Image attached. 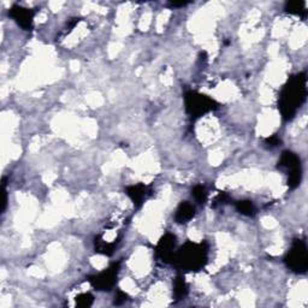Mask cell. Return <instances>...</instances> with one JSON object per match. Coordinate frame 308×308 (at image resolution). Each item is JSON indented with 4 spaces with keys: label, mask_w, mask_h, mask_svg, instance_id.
Returning <instances> with one entry per match:
<instances>
[{
    "label": "cell",
    "mask_w": 308,
    "mask_h": 308,
    "mask_svg": "<svg viewBox=\"0 0 308 308\" xmlns=\"http://www.w3.org/2000/svg\"><path fill=\"white\" fill-rule=\"evenodd\" d=\"M307 96V77L304 72L290 77L284 84L278 99V108L284 120H292L298 110L306 102Z\"/></svg>",
    "instance_id": "obj_1"
},
{
    "label": "cell",
    "mask_w": 308,
    "mask_h": 308,
    "mask_svg": "<svg viewBox=\"0 0 308 308\" xmlns=\"http://www.w3.org/2000/svg\"><path fill=\"white\" fill-rule=\"evenodd\" d=\"M207 258L208 244L206 242L195 244L188 241L174 253L172 264L176 268L186 271H200L206 265Z\"/></svg>",
    "instance_id": "obj_2"
},
{
    "label": "cell",
    "mask_w": 308,
    "mask_h": 308,
    "mask_svg": "<svg viewBox=\"0 0 308 308\" xmlns=\"http://www.w3.org/2000/svg\"><path fill=\"white\" fill-rule=\"evenodd\" d=\"M184 106L186 114L194 118H199L218 108V104L212 98L198 92H186L184 94Z\"/></svg>",
    "instance_id": "obj_3"
},
{
    "label": "cell",
    "mask_w": 308,
    "mask_h": 308,
    "mask_svg": "<svg viewBox=\"0 0 308 308\" xmlns=\"http://www.w3.org/2000/svg\"><path fill=\"white\" fill-rule=\"evenodd\" d=\"M278 168L286 170L288 172L289 188L295 189L300 186L302 180L301 160L292 150H284L278 162Z\"/></svg>",
    "instance_id": "obj_4"
},
{
    "label": "cell",
    "mask_w": 308,
    "mask_h": 308,
    "mask_svg": "<svg viewBox=\"0 0 308 308\" xmlns=\"http://www.w3.org/2000/svg\"><path fill=\"white\" fill-rule=\"evenodd\" d=\"M286 266L295 274H306L308 268V256L307 247L304 241L302 240H295L292 242V248L286 256Z\"/></svg>",
    "instance_id": "obj_5"
},
{
    "label": "cell",
    "mask_w": 308,
    "mask_h": 308,
    "mask_svg": "<svg viewBox=\"0 0 308 308\" xmlns=\"http://www.w3.org/2000/svg\"><path fill=\"white\" fill-rule=\"evenodd\" d=\"M120 262H114L105 271L88 277V280H90L92 286L96 290H100V292L111 290L114 286L116 282H117L118 274H120Z\"/></svg>",
    "instance_id": "obj_6"
},
{
    "label": "cell",
    "mask_w": 308,
    "mask_h": 308,
    "mask_svg": "<svg viewBox=\"0 0 308 308\" xmlns=\"http://www.w3.org/2000/svg\"><path fill=\"white\" fill-rule=\"evenodd\" d=\"M177 244V238L174 234H166L160 238L158 246H156V256L162 259L164 262H172L174 256V248Z\"/></svg>",
    "instance_id": "obj_7"
},
{
    "label": "cell",
    "mask_w": 308,
    "mask_h": 308,
    "mask_svg": "<svg viewBox=\"0 0 308 308\" xmlns=\"http://www.w3.org/2000/svg\"><path fill=\"white\" fill-rule=\"evenodd\" d=\"M8 16L16 20V23L24 30H32V20H34L35 11L32 8H26L20 5H14L8 10Z\"/></svg>",
    "instance_id": "obj_8"
},
{
    "label": "cell",
    "mask_w": 308,
    "mask_h": 308,
    "mask_svg": "<svg viewBox=\"0 0 308 308\" xmlns=\"http://www.w3.org/2000/svg\"><path fill=\"white\" fill-rule=\"evenodd\" d=\"M126 192L129 196V199L132 201V204H134L136 207H140L142 206V204L150 196L152 190H150V186L142 184V183H138V184L128 186V188L126 189Z\"/></svg>",
    "instance_id": "obj_9"
},
{
    "label": "cell",
    "mask_w": 308,
    "mask_h": 308,
    "mask_svg": "<svg viewBox=\"0 0 308 308\" xmlns=\"http://www.w3.org/2000/svg\"><path fill=\"white\" fill-rule=\"evenodd\" d=\"M195 216V207L189 204L188 201H183L177 207L176 213H174V220L178 224H186L189 220H192Z\"/></svg>",
    "instance_id": "obj_10"
},
{
    "label": "cell",
    "mask_w": 308,
    "mask_h": 308,
    "mask_svg": "<svg viewBox=\"0 0 308 308\" xmlns=\"http://www.w3.org/2000/svg\"><path fill=\"white\" fill-rule=\"evenodd\" d=\"M120 241L116 242H106L105 240L102 238V235H98L96 240H94V247H96V253L104 254V256H112L114 252L116 246L118 244Z\"/></svg>",
    "instance_id": "obj_11"
},
{
    "label": "cell",
    "mask_w": 308,
    "mask_h": 308,
    "mask_svg": "<svg viewBox=\"0 0 308 308\" xmlns=\"http://www.w3.org/2000/svg\"><path fill=\"white\" fill-rule=\"evenodd\" d=\"M286 11L288 14H295L298 17H306L307 10H306V4L304 2H289L286 4Z\"/></svg>",
    "instance_id": "obj_12"
},
{
    "label": "cell",
    "mask_w": 308,
    "mask_h": 308,
    "mask_svg": "<svg viewBox=\"0 0 308 308\" xmlns=\"http://www.w3.org/2000/svg\"><path fill=\"white\" fill-rule=\"evenodd\" d=\"M188 292H189L188 284H186L184 277L177 276L174 283V292L177 300L186 298V296L188 295Z\"/></svg>",
    "instance_id": "obj_13"
},
{
    "label": "cell",
    "mask_w": 308,
    "mask_h": 308,
    "mask_svg": "<svg viewBox=\"0 0 308 308\" xmlns=\"http://www.w3.org/2000/svg\"><path fill=\"white\" fill-rule=\"evenodd\" d=\"M235 207L236 210H238V212H240L244 216H247V217H253V216H256V206H254V204L250 200L238 201Z\"/></svg>",
    "instance_id": "obj_14"
},
{
    "label": "cell",
    "mask_w": 308,
    "mask_h": 308,
    "mask_svg": "<svg viewBox=\"0 0 308 308\" xmlns=\"http://www.w3.org/2000/svg\"><path fill=\"white\" fill-rule=\"evenodd\" d=\"M76 306L80 308H87L90 307L94 302V296L90 292H84V294L77 295L75 298Z\"/></svg>",
    "instance_id": "obj_15"
},
{
    "label": "cell",
    "mask_w": 308,
    "mask_h": 308,
    "mask_svg": "<svg viewBox=\"0 0 308 308\" xmlns=\"http://www.w3.org/2000/svg\"><path fill=\"white\" fill-rule=\"evenodd\" d=\"M192 196H194V199L196 200V202L199 204H205L207 200V192L205 189V186H196L192 188Z\"/></svg>",
    "instance_id": "obj_16"
},
{
    "label": "cell",
    "mask_w": 308,
    "mask_h": 308,
    "mask_svg": "<svg viewBox=\"0 0 308 308\" xmlns=\"http://www.w3.org/2000/svg\"><path fill=\"white\" fill-rule=\"evenodd\" d=\"M128 301V295L123 292H117V294L114 296V304L116 306H120V304H126Z\"/></svg>",
    "instance_id": "obj_17"
},
{
    "label": "cell",
    "mask_w": 308,
    "mask_h": 308,
    "mask_svg": "<svg viewBox=\"0 0 308 308\" xmlns=\"http://www.w3.org/2000/svg\"><path fill=\"white\" fill-rule=\"evenodd\" d=\"M8 202V192H6V177L2 178V212L5 211Z\"/></svg>",
    "instance_id": "obj_18"
},
{
    "label": "cell",
    "mask_w": 308,
    "mask_h": 308,
    "mask_svg": "<svg viewBox=\"0 0 308 308\" xmlns=\"http://www.w3.org/2000/svg\"><path fill=\"white\" fill-rule=\"evenodd\" d=\"M280 138H278L277 135H272V136H270V138H268L265 140V144H268V147H271V148H274V147H277L278 144H280Z\"/></svg>",
    "instance_id": "obj_19"
},
{
    "label": "cell",
    "mask_w": 308,
    "mask_h": 308,
    "mask_svg": "<svg viewBox=\"0 0 308 308\" xmlns=\"http://www.w3.org/2000/svg\"><path fill=\"white\" fill-rule=\"evenodd\" d=\"M230 196L226 194V192H220L214 200V205H224V204L229 202Z\"/></svg>",
    "instance_id": "obj_20"
},
{
    "label": "cell",
    "mask_w": 308,
    "mask_h": 308,
    "mask_svg": "<svg viewBox=\"0 0 308 308\" xmlns=\"http://www.w3.org/2000/svg\"><path fill=\"white\" fill-rule=\"evenodd\" d=\"M188 4H189V2H171V6H174V8H182V6H186V5H188Z\"/></svg>",
    "instance_id": "obj_21"
}]
</instances>
